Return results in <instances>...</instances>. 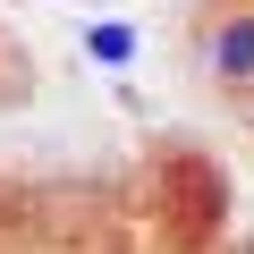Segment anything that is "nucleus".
Masks as SVG:
<instances>
[{
	"label": "nucleus",
	"instance_id": "obj_1",
	"mask_svg": "<svg viewBox=\"0 0 254 254\" xmlns=\"http://www.w3.org/2000/svg\"><path fill=\"white\" fill-rule=\"evenodd\" d=\"M187 60L195 85L220 102H254V0H195L187 9Z\"/></svg>",
	"mask_w": 254,
	"mask_h": 254
},
{
	"label": "nucleus",
	"instance_id": "obj_2",
	"mask_svg": "<svg viewBox=\"0 0 254 254\" xmlns=\"http://www.w3.org/2000/svg\"><path fill=\"white\" fill-rule=\"evenodd\" d=\"M34 93V60L9 43V34H0V110H9V102H26Z\"/></svg>",
	"mask_w": 254,
	"mask_h": 254
},
{
	"label": "nucleus",
	"instance_id": "obj_3",
	"mask_svg": "<svg viewBox=\"0 0 254 254\" xmlns=\"http://www.w3.org/2000/svg\"><path fill=\"white\" fill-rule=\"evenodd\" d=\"M246 127H254V102H246Z\"/></svg>",
	"mask_w": 254,
	"mask_h": 254
}]
</instances>
